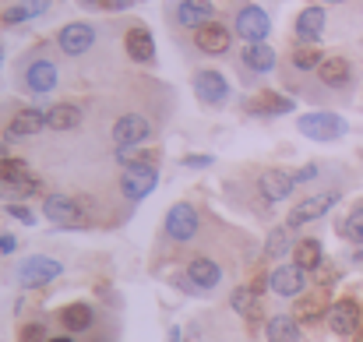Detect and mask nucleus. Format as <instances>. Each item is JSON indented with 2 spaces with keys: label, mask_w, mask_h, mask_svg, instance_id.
<instances>
[{
  "label": "nucleus",
  "mask_w": 363,
  "mask_h": 342,
  "mask_svg": "<svg viewBox=\"0 0 363 342\" xmlns=\"http://www.w3.org/2000/svg\"><path fill=\"white\" fill-rule=\"evenodd\" d=\"M300 134L314 138V141H335L346 134V120L339 114H328V110H318V114H303L296 120Z\"/></svg>",
  "instance_id": "nucleus-1"
},
{
  "label": "nucleus",
  "mask_w": 363,
  "mask_h": 342,
  "mask_svg": "<svg viewBox=\"0 0 363 342\" xmlns=\"http://www.w3.org/2000/svg\"><path fill=\"white\" fill-rule=\"evenodd\" d=\"M339 205V194L335 191H325V194H311V198H303V202H296L293 209H289V219H286V226H307V223H318L325 212H332Z\"/></svg>",
  "instance_id": "nucleus-2"
},
{
  "label": "nucleus",
  "mask_w": 363,
  "mask_h": 342,
  "mask_svg": "<svg viewBox=\"0 0 363 342\" xmlns=\"http://www.w3.org/2000/svg\"><path fill=\"white\" fill-rule=\"evenodd\" d=\"M155 184H159V170L148 166V162H130V166L123 170V177H121V187H123V194H127L130 202L148 198V194L155 191Z\"/></svg>",
  "instance_id": "nucleus-3"
},
{
  "label": "nucleus",
  "mask_w": 363,
  "mask_h": 342,
  "mask_svg": "<svg viewBox=\"0 0 363 342\" xmlns=\"http://www.w3.org/2000/svg\"><path fill=\"white\" fill-rule=\"evenodd\" d=\"M60 272H64L60 261H53V258H46V254H35V258L21 261V268H18V282H21L25 289H35V286H46V282L60 279Z\"/></svg>",
  "instance_id": "nucleus-4"
},
{
  "label": "nucleus",
  "mask_w": 363,
  "mask_h": 342,
  "mask_svg": "<svg viewBox=\"0 0 363 342\" xmlns=\"http://www.w3.org/2000/svg\"><path fill=\"white\" fill-rule=\"evenodd\" d=\"M43 212H46V219H53V223H60V226H89L85 209H82L78 198H71V194H50V198L43 202Z\"/></svg>",
  "instance_id": "nucleus-5"
},
{
  "label": "nucleus",
  "mask_w": 363,
  "mask_h": 342,
  "mask_svg": "<svg viewBox=\"0 0 363 342\" xmlns=\"http://www.w3.org/2000/svg\"><path fill=\"white\" fill-rule=\"evenodd\" d=\"M152 138V120L141 114H123L117 123H113V141L117 148H130V145H141Z\"/></svg>",
  "instance_id": "nucleus-6"
},
{
  "label": "nucleus",
  "mask_w": 363,
  "mask_h": 342,
  "mask_svg": "<svg viewBox=\"0 0 363 342\" xmlns=\"http://www.w3.org/2000/svg\"><path fill=\"white\" fill-rule=\"evenodd\" d=\"M198 226H201V219H198V212H194V205H187V202H177L169 212H166V233L173 236V240H191V236H198Z\"/></svg>",
  "instance_id": "nucleus-7"
},
{
  "label": "nucleus",
  "mask_w": 363,
  "mask_h": 342,
  "mask_svg": "<svg viewBox=\"0 0 363 342\" xmlns=\"http://www.w3.org/2000/svg\"><path fill=\"white\" fill-rule=\"evenodd\" d=\"M57 43H60V50H64L67 57H82V53L92 50V43H96V28L85 25V21H71V25L60 28Z\"/></svg>",
  "instance_id": "nucleus-8"
},
{
  "label": "nucleus",
  "mask_w": 363,
  "mask_h": 342,
  "mask_svg": "<svg viewBox=\"0 0 363 342\" xmlns=\"http://www.w3.org/2000/svg\"><path fill=\"white\" fill-rule=\"evenodd\" d=\"M328 329L335 336H357L360 332V304L357 300H335L328 307Z\"/></svg>",
  "instance_id": "nucleus-9"
},
{
  "label": "nucleus",
  "mask_w": 363,
  "mask_h": 342,
  "mask_svg": "<svg viewBox=\"0 0 363 342\" xmlns=\"http://www.w3.org/2000/svg\"><path fill=\"white\" fill-rule=\"evenodd\" d=\"M230 43H233V35H230V28L219 25V21H208V25H201V28L194 32V46H198L201 53H208V57L226 53Z\"/></svg>",
  "instance_id": "nucleus-10"
},
{
  "label": "nucleus",
  "mask_w": 363,
  "mask_h": 342,
  "mask_svg": "<svg viewBox=\"0 0 363 342\" xmlns=\"http://www.w3.org/2000/svg\"><path fill=\"white\" fill-rule=\"evenodd\" d=\"M272 32V21L261 7H240L237 14V35H243L247 43H264V35Z\"/></svg>",
  "instance_id": "nucleus-11"
},
{
  "label": "nucleus",
  "mask_w": 363,
  "mask_h": 342,
  "mask_svg": "<svg viewBox=\"0 0 363 342\" xmlns=\"http://www.w3.org/2000/svg\"><path fill=\"white\" fill-rule=\"evenodd\" d=\"M194 92H198V99H201L205 106H219V103H226L230 85H226V78H223L219 71H201V75L194 78Z\"/></svg>",
  "instance_id": "nucleus-12"
},
{
  "label": "nucleus",
  "mask_w": 363,
  "mask_h": 342,
  "mask_svg": "<svg viewBox=\"0 0 363 342\" xmlns=\"http://www.w3.org/2000/svg\"><path fill=\"white\" fill-rule=\"evenodd\" d=\"M123 46H127V57H130V60H138V64H152V57H155V39H152V32H148V28H141V25L127 28Z\"/></svg>",
  "instance_id": "nucleus-13"
},
{
  "label": "nucleus",
  "mask_w": 363,
  "mask_h": 342,
  "mask_svg": "<svg viewBox=\"0 0 363 342\" xmlns=\"http://www.w3.org/2000/svg\"><path fill=\"white\" fill-rule=\"evenodd\" d=\"M293 177L289 173H282V170H264L261 177H257V191L268 198V202H282V198H289L293 194Z\"/></svg>",
  "instance_id": "nucleus-14"
},
{
  "label": "nucleus",
  "mask_w": 363,
  "mask_h": 342,
  "mask_svg": "<svg viewBox=\"0 0 363 342\" xmlns=\"http://www.w3.org/2000/svg\"><path fill=\"white\" fill-rule=\"evenodd\" d=\"M303 286H307V272L300 265H282V268L272 272V289L279 297H296Z\"/></svg>",
  "instance_id": "nucleus-15"
},
{
  "label": "nucleus",
  "mask_w": 363,
  "mask_h": 342,
  "mask_svg": "<svg viewBox=\"0 0 363 342\" xmlns=\"http://www.w3.org/2000/svg\"><path fill=\"white\" fill-rule=\"evenodd\" d=\"M321 32H325V7H303L300 14H296V39L300 43H318L321 39Z\"/></svg>",
  "instance_id": "nucleus-16"
},
{
  "label": "nucleus",
  "mask_w": 363,
  "mask_h": 342,
  "mask_svg": "<svg viewBox=\"0 0 363 342\" xmlns=\"http://www.w3.org/2000/svg\"><path fill=\"white\" fill-rule=\"evenodd\" d=\"M25 85H28V92H35V96L53 92V85H57V67H53L50 60L28 64V67H25Z\"/></svg>",
  "instance_id": "nucleus-17"
},
{
  "label": "nucleus",
  "mask_w": 363,
  "mask_h": 342,
  "mask_svg": "<svg viewBox=\"0 0 363 342\" xmlns=\"http://www.w3.org/2000/svg\"><path fill=\"white\" fill-rule=\"evenodd\" d=\"M187 279L194 282V289H216L219 279H223V268L212 258H194L187 265Z\"/></svg>",
  "instance_id": "nucleus-18"
},
{
  "label": "nucleus",
  "mask_w": 363,
  "mask_h": 342,
  "mask_svg": "<svg viewBox=\"0 0 363 342\" xmlns=\"http://www.w3.org/2000/svg\"><path fill=\"white\" fill-rule=\"evenodd\" d=\"M177 21H180L184 28H194V32H198L201 25L212 21V0H180Z\"/></svg>",
  "instance_id": "nucleus-19"
},
{
  "label": "nucleus",
  "mask_w": 363,
  "mask_h": 342,
  "mask_svg": "<svg viewBox=\"0 0 363 342\" xmlns=\"http://www.w3.org/2000/svg\"><path fill=\"white\" fill-rule=\"evenodd\" d=\"M318 78H321L328 89H342V85H350L353 67H350L346 57H325V64L318 67Z\"/></svg>",
  "instance_id": "nucleus-20"
},
{
  "label": "nucleus",
  "mask_w": 363,
  "mask_h": 342,
  "mask_svg": "<svg viewBox=\"0 0 363 342\" xmlns=\"http://www.w3.org/2000/svg\"><path fill=\"white\" fill-rule=\"evenodd\" d=\"M0 184L21 191V187H28V184H35V180H32V170H28L25 159H11V155H7V159H0Z\"/></svg>",
  "instance_id": "nucleus-21"
},
{
  "label": "nucleus",
  "mask_w": 363,
  "mask_h": 342,
  "mask_svg": "<svg viewBox=\"0 0 363 342\" xmlns=\"http://www.w3.org/2000/svg\"><path fill=\"white\" fill-rule=\"evenodd\" d=\"M240 60L250 67V71H257V75H268L272 67H275V50L268 46V43H247L240 53Z\"/></svg>",
  "instance_id": "nucleus-22"
},
{
  "label": "nucleus",
  "mask_w": 363,
  "mask_h": 342,
  "mask_svg": "<svg viewBox=\"0 0 363 342\" xmlns=\"http://www.w3.org/2000/svg\"><path fill=\"white\" fill-rule=\"evenodd\" d=\"M43 127H46V114H39V110H18L14 120L7 123V134L11 138H32Z\"/></svg>",
  "instance_id": "nucleus-23"
},
{
  "label": "nucleus",
  "mask_w": 363,
  "mask_h": 342,
  "mask_svg": "<svg viewBox=\"0 0 363 342\" xmlns=\"http://www.w3.org/2000/svg\"><path fill=\"white\" fill-rule=\"evenodd\" d=\"M230 304H233V311H237L240 318H247V321H257V318H261V293H257L254 286H240V289H233Z\"/></svg>",
  "instance_id": "nucleus-24"
},
{
  "label": "nucleus",
  "mask_w": 363,
  "mask_h": 342,
  "mask_svg": "<svg viewBox=\"0 0 363 342\" xmlns=\"http://www.w3.org/2000/svg\"><path fill=\"white\" fill-rule=\"evenodd\" d=\"M82 123V110L71 106V103H57L46 110V127L50 131H74Z\"/></svg>",
  "instance_id": "nucleus-25"
},
{
  "label": "nucleus",
  "mask_w": 363,
  "mask_h": 342,
  "mask_svg": "<svg viewBox=\"0 0 363 342\" xmlns=\"http://www.w3.org/2000/svg\"><path fill=\"white\" fill-rule=\"evenodd\" d=\"M268 342H300V321L289 314L268 318Z\"/></svg>",
  "instance_id": "nucleus-26"
},
{
  "label": "nucleus",
  "mask_w": 363,
  "mask_h": 342,
  "mask_svg": "<svg viewBox=\"0 0 363 342\" xmlns=\"http://www.w3.org/2000/svg\"><path fill=\"white\" fill-rule=\"evenodd\" d=\"M92 318H96V314H92V307H89V304H71V307H64V311H60L64 329H67V332H74V336H78V332H89V329H92Z\"/></svg>",
  "instance_id": "nucleus-27"
},
{
  "label": "nucleus",
  "mask_w": 363,
  "mask_h": 342,
  "mask_svg": "<svg viewBox=\"0 0 363 342\" xmlns=\"http://www.w3.org/2000/svg\"><path fill=\"white\" fill-rule=\"evenodd\" d=\"M250 110L254 114H268V116H279V114H289L293 110V99L279 96V92H261L250 99Z\"/></svg>",
  "instance_id": "nucleus-28"
},
{
  "label": "nucleus",
  "mask_w": 363,
  "mask_h": 342,
  "mask_svg": "<svg viewBox=\"0 0 363 342\" xmlns=\"http://www.w3.org/2000/svg\"><path fill=\"white\" fill-rule=\"evenodd\" d=\"M321 240H300L296 243V250H293V265H300L303 272H311V268H318L321 265Z\"/></svg>",
  "instance_id": "nucleus-29"
},
{
  "label": "nucleus",
  "mask_w": 363,
  "mask_h": 342,
  "mask_svg": "<svg viewBox=\"0 0 363 342\" xmlns=\"http://www.w3.org/2000/svg\"><path fill=\"white\" fill-rule=\"evenodd\" d=\"M293 64H296V71H318L325 64V53L318 50V43H303L293 50Z\"/></svg>",
  "instance_id": "nucleus-30"
},
{
  "label": "nucleus",
  "mask_w": 363,
  "mask_h": 342,
  "mask_svg": "<svg viewBox=\"0 0 363 342\" xmlns=\"http://www.w3.org/2000/svg\"><path fill=\"white\" fill-rule=\"evenodd\" d=\"M50 7V0H25V4H18V7H7L4 11V25H18V21H25V18H35V14H43Z\"/></svg>",
  "instance_id": "nucleus-31"
},
{
  "label": "nucleus",
  "mask_w": 363,
  "mask_h": 342,
  "mask_svg": "<svg viewBox=\"0 0 363 342\" xmlns=\"http://www.w3.org/2000/svg\"><path fill=\"white\" fill-rule=\"evenodd\" d=\"M289 229L293 226H275L268 233V240H264V254L268 258H282L289 250Z\"/></svg>",
  "instance_id": "nucleus-32"
},
{
  "label": "nucleus",
  "mask_w": 363,
  "mask_h": 342,
  "mask_svg": "<svg viewBox=\"0 0 363 342\" xmlns=\"http://www.w3.org/2000/svg\"><path fill=\"white\" fill-rule=\"evenodd\" d=\"M339 233H342L346 240H353V243H363V205H357V209L342 219Z\"/></svg>",
  "instance_id": "nucleus-33"
},
{
  "label": "nucleus",
  "mask_w": 363,
  "mask_h": 342,
  "mask_svg": "<svg viewBox=\"0 0 363 342\" xmlns=\"http://www.w3.org/2000/svg\"><path fill=\"white\" fill-rule=\"evenodd\" d=\"M321 314H325V297H307L296 307V321H307V325H314Z\"/></svg>",
  "instance_id": "nucleus-34"
},
{
  "label": "nucleus",
  "mask_w": 363,
  "mask_h": 342,
  "mask_svg": "<svg viewBox=\"0 0 363 342\" xmlns=\"http://www.w3.org/2000/svg\"><path fill=\"white\" fill-rule=\"evenodd\" d=\"M18 342H50V339H46V329L35 321V325H25V329H21Z\"/></svg>",
  "instance_id": "nucleus-35"
},
{
  "label": "nucleus",
  "mask_w": 363,
  "mask_h": 342,
  "mask_svg": "<svg viewBox=\"0 0 363 342\" xmlns=\"http://www.w3.org/2000/svg\"><path fill=\"white\" fill-rule=\"evenodd\" d=\"M184 166L187 170H205V166H212V155H184Z\"/></svg>",
  "instance_id": "nucleus-36"
},
{
  "label": "nucleus",
  "mask_w": 363,
  "mask_h": 342,
  "mask_svg": "<svg viewBox=\"0 0 363 342\" xmlns=\"http://www.w3.org/2000/svg\"><path fill=\"white\" fill-rule=\"evenodd\" d=\"M7 216H14V219H21V223H35V219H32V212H28V209H21V205H7Z\"/></svg>",
  "instance_id": "nucleus-37"
},
{
  "label": "nucleus",
  "mask_w": 363,
  "mask_h": 342,
  "mask_svg": "<svg viewBox=\"0 0 363 342\" xmlns=\"http://www.w3.org/2000/svg\"><path fill=\"white\" fill-rule=\"evenodd\" d=\"M14 247H18V240H14L11 233H0V250H4V254H11Z\"/></svg>",
  "instance_id": "nucleus-38"
},
{
  "label": "nucleus",
  "mask_w": 363,
  "mask_h": 342,
  "mask_svg": "<svg viewBox=\"0 0 363 342\" xmlns=\"http://www.w3.org/2000/svg\"><path fill=\"white\" fill-rule=\"evenodd\" d=\"M314 173H318V170H314V166H303V170H300V173H296V177H293V180H311V177H314Z\"/></svg>",
  "instance_id": "nucleus-39"
},
{
  "label": "nucleus",
  "mask_w": 363,
  "mask_h": 342,
  "mask_svg": "<svg viewBox=\"0 0 363 342\" xmlns=\"http://www.w3.org/2000/svg\"><path fill=\"white\" fill-rule=\"evenodd\" d=\"M85 4H96V7H110L113 0H85Z\"/></svg>",
  "instance_id": "nucleus-40"
},
{
  "label": "nucleus",
  "mask_w": 363,
  "mask_h": 342,
  "mask_svg": "<svg viewBox=\"0 0 363 342\" xmlns=\"http://www.w3.org/2000/svg\"><path fill=\"white\" fill-rule=\"evenodd\" d=\"M50 342H74V339H71V336H53Z\"/></svg>",
  "instance_id": "nucleus-41"
},
{
  "label": "nucleus",
  "mask_w": 363,
  "mask_h": 342,
  "mask_svg": "<svg viewBox=\"0 0 363 342\" xmlns=\"http://www.w3.org/2000/svg\"><path fill=\"white\" fill-rule=\"evenodd\" d=\"M353 342H363V325H360V332H357V339H353Z\"/></svg>",
  "instance_id": "nucleus-42"
},
{
  "label": "nucleus",
  "mask_w": 363,
  "mask_h": 342,
  "mask_svg": "<svg viewBox=\"0 0 363 342\" xmlns=\"http://www.w3.org/2000/svg\"><path fill=\"white\" fill-rule=\"evenodd\" d=\"M332 4H339V0H332Z\"/></svg>",
  "instance_id": "nucleus-43"
}]
</instances>
